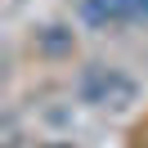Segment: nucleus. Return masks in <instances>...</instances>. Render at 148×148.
Here are the masks:
<instances>
[{
  "label": "nucleus",
  "instance_id": "obj_3",
  "mask_svg": "<svg viewBox=\"0 0 148 148\" xmlns=\"http://www.w3.org/2000/svg\"><path fill=\"white\" fill-rule=\"evenodd\" d=\"M49 148H72V144H49Z\"/></svg>",
  "mask_w": 148,
  "mask_h": 148
},
{
  "label": "nucleus",
  "instance_id": "obj_2",
  "mask_svg": "<svg viewBox=\"0 0 148 148\" xmlns=\"http://www.w3.org/2000/svg\"><path fill=\"white\" fill-rule=\"evenodd\" d=\"M81 18L90 27H121V23H144L148 0H81Z\"/></svg>",
  "mask_w": 148,
  "mask_h": 148
},
{
  "label": "nucleus",
  "instance_id": "obj_1",
  "mask_svg": "<svg viewBox=\"0 0 148 148\" xmlns=\"http://www.w3.org/2000/svg\"><path fill=\"white\" fill-rule=\"evenodd\" d=\"M81 94H85V103H99V108H126L135 99V85L112 67H90L81 81Z\"/></svg>",
  "mask_w": 148,
  "mask_h": 148
}]
</instances>
